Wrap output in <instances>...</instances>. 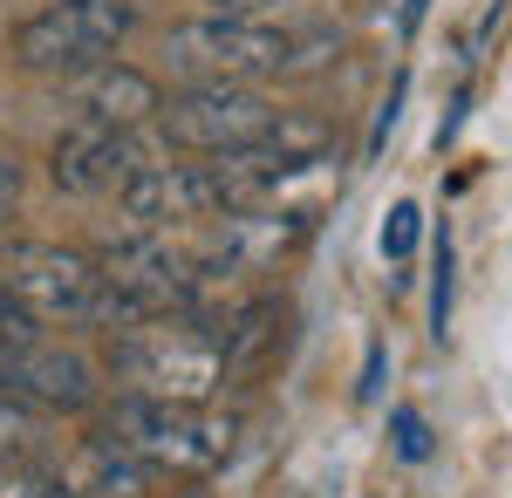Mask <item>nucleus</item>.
<instances>
[{
    "label": "nucleus",
    "instance_id": "ddd939ff",
    "mask_svg": "<svg viewBox=\"0 0 512 498\" xmlns=\"http://www.w3.org/2000/svg\"><path fill=\"white\" fill-rule=\"evenodd\" d=\"M0 498H69L62 478L35 458H0Z\"/></svg>",
    "mask_w": 512,
    "mask_h": 498
},
{
    "label": "nucleus",
    "instance_id": "412c9836",
    "mask_svg": "<svg viewBox=\"0 0 512 498\" xmlns=\"http://www.w3.org/2000/svg\"><path fill=\"white\" fill-rule=\"evenodd\" d=\"M417 21H424V0H403V35H417Z\"/></svg>",
    "mask_w": 512,
    "mask_h": 498
},
{
    "label": "nucleus",
    "instance_id": "6ab92c4d",
    "mask_svg": "<svg viewBox=\"0 0 512 498\" xmlns=\"http://www.w3.org/2000/svg\"><path fill=\"white\" fill-rule=\"evenodd\" d=\"M376 383H383V348H369V369H362V403L376 396Z\"/></svg>",
    "mask_w": 512,
    "mask_h": 498
},
{
    "label": "nucleus",
    "instance_id": "2eb2a0df",
    "mask_svg": "<svg viewBox=\"0 0 512 498\" xmlns=\"http://www.w3.org/2000/svg\"><path fill=\"white\" fill-rule=\"evenodd\" d=\"M390 444L403 464H424L431 458V423L417 417V410H390Z\"/></svg>",
    "mask_w": 512,
    "mask_h": 498
},
{
    "label": "nucleus",
    "instance_id": "7ed1b4c3",
    "mask_svg": "<svg viewBox=\"0 0 512 498\" xmlns=\"http://www.w3.org/2000/svg\"><path fill=\"white\" fill-rule=\"evenodd\" d=\"M164 62H171V76L185 89H198V82L294 76L301 69V35L260 28L253 14H205V21H178L164 35Z\"/></svg>",
    "mask_w": 512,
    "mask_h": 498
},
{
    "label": "nucleus",
    "instance_id": "6e6552de",
    "mask_svg": "<svg viewBox=\"0 0 512 498\" xmlns=\"http://www.w3.org/2000/svg\"><path fill=\"white\" fill-rule=\"evenodd\" d=\"M315 226V212H274V205H246V212H226V219H205V239H198V267L212 280H246V273L280 267Z\"/></svg>",
    "mask_w": 512,
    "mask_h": 498
},
{
    "label": "nucleus",
    "instance_id": "20e7f679",
    "mask_svg": "<svg viewBox=\"0 0 512 498\" xmlns=\"http://www.w3.org/2000/svg\"><path fill=\"white\" fill-rule=\"evenodd\" d=\"M103 287L123 301L130 321H151V314H205V294L219 287L212 273L198 267L192 246H178L171 232H123L96 253Z\"/></svg>",
    "mask_w": 512,
    "mask_h": 498
},
{
    "label": "nucleus",
    "instance_id": "f3484780",
    "mask_svg": "<svg viewBox=\"0 0 512 498\" xmlns=\"http://www.w3.org/2000/svg\"><path fill=\"white\" fill-rule=\"evenodd\" d=\"M451 328V232H437V280H431V335Z\"/></svg>",
    "mask_w": 512,
    "mask_h": 498
},
{
    "label": "nucleus",
    "instance_id": "a211bd4d",
    "mask_svg": "<svg viewBox=\"0 0 512 498\" xmlns=\"http://www.w3.org/2000/svg\"><path fill=\"white\" fill-rule=\"evenodd\" d=\"M212 14H260V7H280V0H205Z\"/></svg>",
    "mask_w": 512,
    "mask_h": 498
},
{
    "label": "nucleus",
    "instance_id": "4468645a",
    "mask_svg": "<svg viewBox=\"0 0 512 498\" xmlns=\"http://www.w3.org/2000/svg\"><path fill=\"white\" fill-rule=\"evenodd\" d=\"M41 342V321L28 314V307L14 301L7 287H0V355H14V348H35Z\"/></svg>",
    "mask_w": 512,
    "mask_h": 498
},
{
    "label": "nucleus",
    "instance_id": "9b49d317",
    "mask_svg": "<svg viewBox=\"0 0 512 498\" xmlns=\"http://www.w3.org/2000/svg\"><path fill=\"white\" fill-rule=\"evenodd\" d=\"M151 464L130 458L117 437H82L69 471H62V492L69 498H151Z\"/></svg>",
    "mask_w": 512,
    "mask_h": 498
},
{
    "label": "nucleus",
    "instance_id": "f03ea898",
    "mask_svg": "<svg viewBox=\"0 0 512 498\" xmlns=\"http://www.w3.org/2000/svg\"><path fill=\"white\" fill-rule=\"evenodd\" d=\"M130 458H144L151 471H171V478H205L233 458L239 423L219 417L212 403H171V396H117L110 410V430Z\"/></svg>",
    "mask_w": 512,
    "mask_h": 498
},
{
    "label": "nucleus",
    "instance_id": "f8f14e48",
    "mask_svg": "<svg viewBox=\"0 0 512 498\" xmlns=\"http://www.w3.org/2000/svg\"><path fill=\"white\" fill-rule=\"evenodd\" d=\"M76 110L89 116V123H110V130H137V123H151V116L164 110V96H158V82L144 76V69L103 62V69H89Z\"/></svg>",
    "mask_w": 512,
    "mask_h": 498
},
{
    "label": "nucleus",
    "instance_id": "f257e3e1",
    "mask_svg": "<svg viewBox=\"0 0 512 498\" xmlns=\"http://www.w3.org/2000/svg\"><path fill=\"white\" fill-rule=\"evenodd\" d=\"M110 369L130 396H171V403H212L226 383V328L205 314H151L123 321L110 342Z\"/></svg>",
    "mask_w": 512,
    "mask_h": 498
},
{
    "label": "nucleus",
    "instance_id": "0eeeda50",
    "mask_svg": "<svg viewBox=\"0 0 512 498\" xmlns=\"http://www.w3.org/2000/svg\"><path fill=\"white\" fill-rule=\"evenodd\" d=\"M280 103L260 96L253 82H198L185 96H171L158 110L164 137L178 151H198V157H233V151H260L267 137L280 130Z\"/></svg>",
    "mask_w": 512,
    "mask_h": 498
},
{
    "label": "nucleus",
    "instance_id": "9d476101",
    "mask_svg": "<svg viewBox=\"0 0 512 498\" xmlns=\"http://www.w3.org/2000/svg\"><path fill=\"white\" fill-rule=\"evenodd\" d=\"M0 389H14V396H28L41 410H89L96 403V369L69 355V348H14V355H0Z\"/></svg>",
    "mask_w": 512,
    "mask_h": 498
},
{
    "label": "nucleus",
    "instance_id": "dca6fc26",
    "mask_svg": "<svg viewBox=\"0 0 512 498\" xmlns=\"http://www.w3.org/2000/svg\"><path fill=\"white\" fill-rule=\"evenodd\" d=\"M417 226H424V212H417L410 198H403V205H390V219H383V253H390V260H410Z\"/></svg>",
    "mask_w": 512,
    "mask_h": 498
},
{
    "label": "nucleus",
    "instance_id": "1a4fd4ad",
    "mask_svg": "<svg viewBox=\"0 0 512 498\" xmlns=\"http://www.w3.org/2000/svg\"><path fill=\"white\" fill-rule=\"evenodd\" d=\"M144 164H151V157L137 144V130H110V123L76 116V123L55 137L48 178H55V192H69V198H103V192H123Z\"/></svg>",
    "mask_w": 512,
    "mask_h": 498
},
{
    "label": "nucleus",
    "instance_id": "39448f33",
    "mask_svg": "<svg viewBox=\"0 0 512 498\" xmlns=\"http://www.w3.org/2000/svg\"><path fill=\"white\" fill-rule=\"evenodd\" d=\"M0 287L28 307L35 321H103V328H123V321H130L123 301L103 287L96 260L76 253V246L14 239V246L0 253Z\"/></svg>",
    "mask_w": 512,
    "mask_h": 498
},
{
    "label": "nucleus",
    "instance_id": "aec40b11",
    "mask_svg": "<svg viewBox=\"0 0 512 498\" xmlns=\"http://www.w3.org/2000/svg\"><path fill=\"white\" fill-rule=\"evenodd\" d=\"M14 192H21V178H14V164H0V212L14 205Z\"/></svg>",
    "mask_w": 512,
    "mask_h": 498
},
{
    "label": "nucleus",
    "instance_id": "423d86ee",
    "mask_svg": "<svg viewBox=\"0 0 512 498\" xmlns=\"http://www.w3.org/2000/svg\"><path fill=\"white\" fill-rule=\"evenodd\" d=\"M130 28H137L130 0H48L41 14L14 28L7 48L28 76H89L123 48Z\"/></svg>",
    "mask_w": 512,
    "mask_h": 498
}]
</instances>
